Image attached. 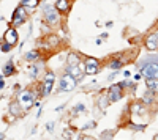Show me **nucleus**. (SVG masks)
<instances>
[{"label":"nucleus","instance_id":"nucleus-20","mask_svg":"<svg viewBox=\"0 0 158 140\" xmlns=\"http://www.w3.org/2000/svg\"><path fill=\"white\" fill-rule=\"evenodd\" d=\"M46 41H48V44H49L51 47H54V46H59V44H60V38L56 36V35H48V36H46Z\"/></svg>","mask_w":158,"mask_h":140},{"label":"nucleus","instance_id":"nucleus-34","mask_svg":"<svg viewBox=\"0 0 158 140\" xmlns=\"http://www.w3.org/2000/svg\"><path fill=\"white\" fill-rule=\"evenodd\" d=\"M153 138H155V140H158V134H156V135H155V137H153Z\"/></svg>","mask_w":158,"mask_h":140},{"label":"nucleus","instance_id":"nucleus-27","mask_svg":"<svg viewBox=\"0 0 158 140\" xmlns=\"http://www.w3.org/2000/svg\"><path fill=\"white\" fill-rule=\"evenodd\" d=\"M84 109H85V107H84V104H77V106L73 109V112H76V113H77V112H82Z\"/></svg>","mask_w":158,"mask_h":140},{"label":"nucleus","instance_id":"nucleus-6","mask_svg":"<svg viewBox=\"0 0 158 140\" xmlns=\"http://www.w3.org/2000/svg\"><path fill=\"white\" fill-rule=\"evenodd\" d=\"M29 19V13H27V8L24 5H19L15 11H13V16H11V24L13 27H19V25L25 24V21Z\"/></svg>","mask_w":158,"mask_h":140},{"label":"nucleus","instance_id":"nucleus-26","mask_svg":"<svg viewBox=\"0 0 158 140\" xmlns=\"http://www.w3.org/2000/svg\"><path fill=\"white\" fill-rule=\"evenodd\" d=\"M54 128H56V121L46 123V131H48V132H52V131H54Z\"/></svg>","mask_w":158,"mask_h":140},{"label":"nucleus","instance_id":"nucleus-5","mask_svg":"<svg viewBox=\"0 0 158 140\" xmlns=\"http://www.w3.org/2000/svg\"><path fill=\"white\" fill-rule=\"evenodd\" d=\"M77 85V80L73 77V76H70L68 72H65L62 77L59 79V90L63 91V93H70L73 91L74 88Z\"/></svg>","mask_w":158,"mask_h":140},{"label":"nucleus","instance_id":"nucleus-10","mask_svg":"<svg viewBox=\"0 0 158 140\" xmlns=\"http://www.w3.org/2000/svg\"><path fill=\"white\" fill-rule=\"evenodd\" d=\"M3 41L10 43L13 47H15V46L18 44V41H19V35H18V30H16L15 27L6 29V32H5V35H3Z\"/></svg>","mask_w":158,"mask_h":140},{"label":"nucleus","instance_id":"nucleus-1","mask_svg":"<svg viewBox=\"0 0 158 140\" xmlns=\"http://www.w3.org/2000/svg\"><path fill=\"white\" fill-rule=\"evenodd\" d=\"M138 68L141 69V74L144 76L146 79H153L158 80V63L153 61L152 58H142L141 63L138 65Z\"/></svg>","mask_w":158,"mask_h":140},{"label":"nucleus","instance_id":"nucleus-28","mask_svg":"<svg viewBox=\"0 0 158 140\" xmlns=\"http://www.w3.org/2000/svg\"><path fill=\"white\" fill-rule=\"evenodd\" d=\"M3 87H5V80H3V74L0 76V91L3 90Z\"/></svg>","mask_w":158,"mask_h":140},{"label":"nucleus","instance_id":"nucleus-19","mask_svg":"<svg viewBox=\"0 0 158 140\" xmlns=\"http://www.w3.org/2000/svg\"><path fill=\"white\" fill-rule=\"evenodd\" d=\"M21 5H24L27 10H35L40 5V0H22Z\"/></svg>","mask_w":158,"mask_h":140},{"label":"nucleus","instance_id":"nucleus-22","mask_svg":"<svg viewBox=\"0 0 158 140\" xmlns=\"http://www.w3.org/2000/svg\"><path fill=\"white\" fill-rule=\"evenodd\" d=\"M146 85H147V88H150L152 91L158 93V80H153V79H146Z\"/></svg>","mask_w":158,"mask_h":140},{"label":"nucleus","instance_id":"nucleus-12","mask_svg":"<svg viewBox=\"0 0 158 140\" xmlns=\"http://www.w3.org/2000/svg\"><path fill=\"white\" fill-rule=\"evenodd\" d=\"M54 6H56V10L62 14V13H68V11H70L71 3H70V0H57V2L54 3Z\"/></svg>","mask_w":158,"mask_h":140},{"label":"nucleus","instance_id":"nucleus-7","mask_svg":"<svg viewBox=\"0 0 158 140\" xmlns=\"http://www.w3.org/2000/svg\"><path fill=\"white\" fill-rule=\"evenodd\" d=\"M84 74H89V76H94V74H98L100 72V60L98 58H94V57H87L85 61H84Z\"/></svg>","mask_w":158,"mask_h":140},{"label":"nucleus","instance_id":"nucleus-33","mask_svg":"<svg viewBox=\"0 0 158 140\" xmlns=\"http://www.w3.org/2000/svg\"><path fill=\"white\" fill-rule=\"evenodd\" d=\"M2 138H5V134H3V132H0V140H2Z\"/></svg>","mask_w":158,"mask_h":140},{"label":"nucleus","instance_id":"nucleus-31","mask_svg":"<svg viewBox=\"0 0 158 140\" xmlns=\"http://www.w3.org/2000/svg\"><path fill=\"white\" fill-rule=\"evenodd\" d=\"M101 43H103V41H101V38H97V41H95V44H97V46H100Z\"/></svg>","mask_w":158,"mask_h":140},{"label":"nucleus","instance_id":"nucleus-16","mask_svg":"<svg viewBox=\"0 0 158 140\" xmlns=\"http://www.w3.org/2000/svg\"><path fill=\"white\" fill-rule=\"evenodd\" d=\"M153 99H155V91H152L150 88H147L146 95H144V98H142V103L146 104V106H149V104L153 103Z\"/></svg>","mask_w":158,"mask_h":140},{"label":"nucleus","instance_id":"nucleus-25","mask_svg":"<svg viewBox=\"0 0 158 140\" xmlns=\"http://www.w3.org/2000/svg\"><path fill=\"white\" fill-rule=\"evenodd\" d=\"M130 128L133 131H144L146 129V124H133V123H130Z\"/></svg>","mask_w":158,"mask_h":140},{"label":"nucleus","instance_id":"nucleus-11","mask_svg":"<svg viewBox=\"0 0 158 140\" xmlns=\"http://www.w3.org/2000/svg\"><path fill=\"white\" fill-rule=\"evenodd\" d=\"M144 44H146V47L150 50V52H155V50H158V35L156 33H152L146 38V41H144Z\"/></svg>","mask_w":158,"mask_h":140},{"label":"nucleus","instance_id":"nucleus-9","mask_svg":"<svg viewBox=\"0 0 158 140\" xmlns=\"http://www.w3.org/2000/svg\"><path fill=\"white\" fill-rule=\"evenodd\" d=\"M84 63H77V65H67V68H65V72H68L70 76H73V77L76 80H81L82 76H84Z\"/></svg>","mask_w":158,"mask_h":140},{"label":"nucleus","instance_id":"nucleus-3","mask_svg":"<svg viewBox=\"0 0 158 140\" xmlns=\"http://www.w3.org/2000/svg\"><path fill=\"white\" fill-rule=\"evenodd\" d=\"M54 82H56V72H52V71H48L44 74V79H43V84L40 85V96L41 98H46L51 95L52 91V87H54Z\"/></svg>","mask_w":158,"mask_h":140},{"label":"nucleus","instance_id":"nucleus-21","mask_svg":"<svg viewBox=\"0 0 158 140\" xmlns=\"http://www.w3.org/2000/svg\"><path fill=\"white\" fill-rule=\"evenodd\" d=\"M108 68L112 69V71H118V69L122 68V61H120V60H117V58H115V60L112 58V60L108 63Z\"/></svg>","mask_w":158,"mask_h":140},{"label":"nucleus","instance_id":"nucleus-23","mask_svg":"<svg viewBox=\"0 0 158 140\" xmlns=\"http://www.w3.org/2000/svg\"><path fill=\"white\" fill-rule=\"evenodd\" d=\"M144 106H146V104H144L142 101H141V103H139V101H138V103H135V104H131L130 110L133 112V113H138V112H142V110H144Z\"/></svg>","mask_w":158,"mask_h":140},{"label":"nucleus","instance_id":"nucleus-14","mask_svg":"<svg viewBox=\"0 0 158 140\" xmlns=\"http://www.w3.org/2000/svg\"><path fill=\"white\" fill-rule=\"evenodd\" d=\"M8 109H10V113H11L13 117H21L22 112H24V109L21 107V104L18 103V101H16V103H11Z\"/></svg>","mask_w":158,"mask_h":140},{"label":"nucleus","instance_id":"nucleus-17","mask_svg":"<svg viewBox=\"0 0 158 140\" xmlns=\"http://www.w3.org/2000/svg\"><path fill=\"white\" fill-rule=\"evenodd\" d=\"M43 69V63H35V65H32L30 66V77L32 79H38V74H40V71Z\"/></svg>","mask_w":158,"mask_h":140},{"label":"nucleus","instance_id":"nucleus-4","mask_svg":"<svg viewBox=\"0 0 158 140\" xmlns=\"http://www.w3.org/2000/svg\"><path fill=\"white\" fill-rule=\"evenodd\" d=\"M18 103L21 104V107L27 112L32 106H33V103H35V93L32 91V90H22V91H19V95H18Z\"/></svg>","mask_w":158,"mask_h":140},{"label":"nucleus","instance_id":"nucleus-15","mask_svg":"<svg viewBox=\"0 0 158 140\" xmlns=\"http://www.w3.org/2000/svg\"><path fill=\"white\" fill-rule=\"evenodd\" d=\"M40 58H41V52H40V50H36V49H33V50H30V52L25 54V61H29V63L38 61Z\"/></svg>","mask_w":158,"mask_h":140},{"label":"nucleus","instance_id":"nucleus-18","mask_svg":"<svg viewBox=\"0 0 158 140\" xmlns=\"http://www.w3.org/2000/svg\"><path fill=\"white\" fill-rule=\"evenodd\" d=\"M77 63H81L79 54H76V52H70V54H68V58H67V65H77Z\"/></svg>","mask_w":158,"mask_h":140},{"label":"nucleus","instance_id":"nucleus-2","mask_svg":"<svg viewBox=\"0 0 158 140\" xmlns=\"http://www.w3.org/2000/svg\"><path fill=\"white\" fill-rule=\"evenodd\" d=\"M43 16H44V21L48 25L54 27L60 22V13L56 10L54 5H44L43 6Z\"/></svg>","mask_w":158,"mask_h":140},{"label":"nucleus","instance_id":"nucleus-24","mask_svg":"<svg viewBox=\"0 0 158 140\" xmlns=\"http://www.w3.org/2000/svg\"><path fill=\"white\" fill-rule=\"evenodd\" d=\"M0 50H2V52H5V54H8V52H11V50H13V46H11L10 43L3 41L2 44H0Z\"/></svg>","mask_w":158,"mask_h":140},{"label":"nucleus","instance_id":"nucleus-32","mask_svg":"<svg viewBox=\"0 0 158 140\" xmlns=\"http://www.w3.org/2000/svg\"><path fill=\"white\" fill-rule=\"evenodd\" d=\"M123 76H125V77H130L131 74H130V71H123Z\"/></svg>","mask_w":158,"mask_h":140},{"label":"nucleus","instance_id":"nucleus-29","mask_svg":"<svg viewBox=\"0 0 158 140\" xmlns=\"http://www.w3.org/2000/svg\"><path fill=\"white\" fill-rule=\"evenodd\" d=\"M133 79H135V82H139V80L142 79V74H141V72H139V74H136V76H135Z\"/></svg>","mask_w":158,"mask_h":140},{"label":"nucleus","instance_id":"nucleus-13","mask_svg":"<svg viewBox=\"0 0 158 140\" xmlns=\"http://www.w3.org/2000/svg\"><path fill=\"white\" fill-rule=\"evenodd\" d=\"M16 72V68H15V63H13V60H8L5 63V66L2 69V74H3V77H11L13 74Z\"/></svg>","mask_w":158,"mask_h":140},{"label":"nucleus","instance_id":"nucleus-30","mask_svg":"<svg viewBox=\"0 0 158 140\" xmlns=\"http://www.w3.org/2000/svg\"><path fill=\"white\" fill-rule=\"evenodd\" d=\"M149 58H152L153 61H156V63H158V54H153V55H149Z\"/></svg>","mask_w":158,"mask_h":140},{"label":"nucleus","instance_id":"nucleus-8","mask_svg":"<svg viewBox=\"0 0 158 140\" xmlns=\"http://www.w3.org/2000/svg\"><path fill=\"white\" fill-rule=\"evenodd\" d=\"M122 90H123V87L120 84L112 85L109 90H108V95H106V98L109 99V103H117V101H120L122 96H123V91Z\"/></svg>","mask_w":158,"mask_h":140}]
</instances>
